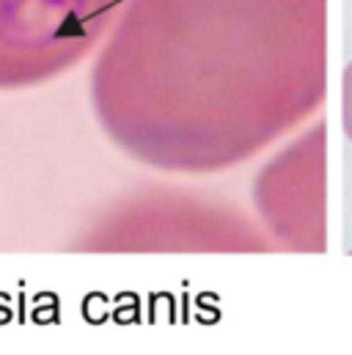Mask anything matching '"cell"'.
I'll return each mask as SVG.
<instances>
[{
    "label": "cell",
    "instance_id": "1",
    "mask_svg": "<svg viewBox=\"0 0 352 355\" xmlns=\"http://www.w3.org/2000/svg\"><path fill=\"white\" fill-rule=\"evenodd\" d=\"M322 91L325 0H127L94 72L110 138L166 171L248 160Z\"/></svg>",
    "mask_w": 352,
    "mask_h": 355
},
{
    "label": "cell",
    "instance_id": "3",
    "mask_svg": "<svg viewBox=\"0 0 352 355\" xmlns=\"http://www.w3.org/2000/svg\"><path fill=\"white\" fill-rule=\"evenodd\" d=\"M256 207L272 237L292 251L325 248V127L283 149L256 179Z\"/></svg>",
    "mask_w": 352,
    "mask_h": 355
},
{
    "label": "cell",
    "instance_id": "4",
    "mask_svg": "<svg viewBox=\"0 0 352 355\" xmlns=\"http://www.w3.org/2000/svg\"><path fill=\"white\" fill-rule=\"evenodd\" d=\"M342 130L347 141H352V61L342 75Z\"/></svg>",
    "mask_w": 352,
    "mask_h": 355
},
{
    "label": "cell",
    "instance_id": "2",
    "mask_svg": "<svg viewBox=\"0 0 352 355\" xmlns=\"http://www.w3.org/2000/svg\"><path fill=\"white\" fill-rule=\"evenodd\" d=\"M118 0H0V86L50 78L80 61Z\"/></svg>",
    "mask_w": 352,
    "mask_h": 355
}]
</instances>
